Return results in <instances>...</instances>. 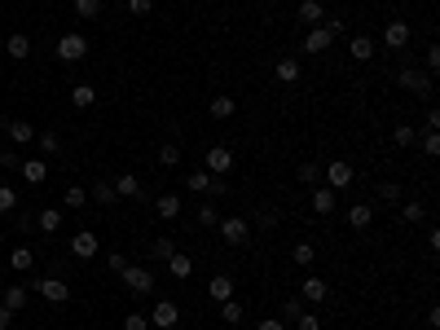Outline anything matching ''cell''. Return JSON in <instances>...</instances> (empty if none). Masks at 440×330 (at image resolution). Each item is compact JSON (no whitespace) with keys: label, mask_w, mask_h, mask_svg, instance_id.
Wrapping results in <instances>:
<instances>
[{"label":"cell","mask_w":440,"mask_h":330,"mask_svg":"<svg viewBox=\"0 0 440 330\" xmlns=\"http://www.w3.org/2000/svg\"><path fill=\"white\" fill-rule=\"evenodd\" d=\"M396 84L405 88V93H414V97H432V75L419 66V62H405L396 70Z\"/></svg>","instance_id":"1"},{"label":"cell","mask_w":440,"mask_h":330,"mask_svg":"<svg viewBox=\"0 0 440 330\" xmlns=\"http://www.w3.org/2000/svg\"><path fill=\"white\" fill-rule=\"evenodd\" d=\"M119 278H124V287L133 291V295H154V273L141 264H124L119 269Z\"/></svg>","instance_id":"2"},{"label":"cell","mask_w":440,"mask_h":330,"mask_svg":"<svg viewBox=\"0 0 440 330\" xmlns=\"http://www.w3.org/2000/svg\"><path fill=\"white\" fill-rule=\"evenodd\" d=\"M220 238L229 242V246H242V242H251V220L247 216H220Z\"/></svg>","instance_id":"3"},{"label":"cell","mask_w":440,"mask_h":330,"mask_svg":"<svg viewBox=\"0 0 440 330\" xmlns=\"http://www.w3.org/2000/svg\"><path fill=\"white\" fill-rule=\"evenodd\" d=\"M352 163H343V159H335V163H322V181H326V190H335V194H343L352 185Z\"/></svg>","instance_id":"4"},{"label":"cell","mask_w":440,"mask_h":330,"mask_svg":"<svg viewBox=\"0 0 440 330\" xmlns=\"http://www.w3.org/2000/svg\"><path fill=\"white\" fill-rule=\"evenodd\" d=\"M57 57H62V62H84V57H88V40L79 31H66L62 40H57Z\"/></svg>","instance_id":"5"},{"label":"cell","mask_w":440,"mask_h":330,"mask_svg":"<svg viewBox=\"0 0 440 330\" xmlns=\"http://www.w3.org/2000/svg\"><path fill=\"white\" fill-rule=\"evenodd\" d=\"M146 317H150V326L172 330L176 322H181V304H176V300H159V304H154V309H150Z\"/></svg>","instance_id":"6"},{"label":"cell","mask_w":440,"mask_h":330,"mask_svg":"<svg viewBox=\"0 0 440 330\" xmlns=\"http://www.w3.org/2000/svg\"><path fill=\"white\" fill-rule=\"evenodd\" d=\"M35 291H40L49 304H66L70 300V287H66V278H57V273H49V278H35Z\"/></svg>","instance_id":"7"},{"label":"cell","mask_w":440,"mask_h":330,"mask_svg":"<svg viewBox=\"0 0 440 330\" xmlns=\"http://www.w3.org/2000/svg\"><path fill=\"white\" fill-rule=\"evenodd\" d=\"M203 168H207L211 176H229V172H233V150H229V146H211L207 155H203Z\"/></svg>","instance_id":"8"},{"label":"cell","mask_w":440,"mask_h":330,"mask_svg":"<svg viewBox=\"0 0 440 330\" xmlns=\"http://www.w3.org/2000/svg\"><path fill=\"white\" fill-rule=\"evenodd\" d=\"M326 295H330V282L317 278V273H304V282H300V300H304V304H322Z\"/></svg>","instance_id":"9"},{"label":"cell","mask_w":440,"mask_h":330,"mask_svg":"<svg viewBox=\"0 0 440 330\" xmlns=\"http://www.w3.org/2000/svg\"><path fill=\"white\" fill-rule=\"evenodd\" d=\"M383 44H388V49H405V44H410V22H401V18H392L388 22V27H383Z\"/></svg>","instance_id":"10"},{"label":"cell","mask_w":440,"mask_h":330,"mask_svg":"<svg viewBox=\"0 0 440 330\" xmlns=\"http://www.w3.org/2000/svg\"><path fill=\"white\" fill-rule=\"evenodd\" d=\"M70 255H79V260H93V255H97V233H93V229H79L75 238H70Z\"/></svg>","instance_id":"11"},{"label":"cell","mask_w":440,"mask_h":330,"mask_svg":"<svg viewBox=\"0 0 440 330\" xmlns=\"http://www.w3.org/2000/svg\"><path fill=\"white\" fill-rule=\"evenodd\" d=\"M330 44H335V35H330L326 27H308L304 31V53H326Z\"/></svg>","instance_id":"12"},{"label":"cell","mask_w":440,"mask_h":330,"mask_svg":"<svg viewBox=\"0 0 440 330\" xmlns=\"http://www.w3.org/2000/svg\"><path fill=\"white\" fill-rule=\"evenodd\" d=\"M308 203H313L317 216H330V211H335V203H339V194L326 190V185H313V198H308Z\"/></svg>","instance_id":"13"},{"label":"cell","mask_w":440,"mask_h":330,"mask_svg":"<svg viewBox=\"0 0 440 330\" xmlns=\"http://www.w3.org/2000/svg\"><path fill=\"white\" fill-rule=\"evenodd\" d=\"M295 14H300V22H304V27H322V22H326L322 0H300V9H295Z\"/></svg>","instance_id":"14"},{"label":"cell","mask_w":440,"mask_h":330,"mask_svg":"<svg viewBox=\"0 0 440 330\" xmlns=\"http://www.w3.org/2000/svg\"><path fill=\"white\" fill-rule=\"evenodd\" d=\"M5 137H9V146H31V141H35V128L22 124V119H9V124H5Z\"/></svg>","instance_id":"15"},{"label":"cell","mask_w":440,"mask_h":330,"mask_svg":"<svg viewBox=\"0 0 440 330\" xmlns=\"http://www.w3.org/2000/svg\"><path fill=\"white\" fill-rule=\"evenodd\" d=\"M207 295L216 300V304H224V300H233V278H229V273H216V278L207 282Z\"/></svg>","instance_id":"16"},{"label":"cell","mask_w":440,"mask_h":330,"mask_svg":"<svg viewBox=\"0 0 440 330\" xmlns=\"http://www.w3.org/2000/svg\"><path fill=\"white\" fill-rule=\"evenodd\" d=\"M273 79H278V84H295V79H300V62H295V57H278V62H273Z\"/></svg>","instance_id":"17"},{"label":"cell","mask_w":440,"mask_h":330,"mask_svg":"<svg viewBox=\"0 0 440 330\" xmlns=\"http://www.w3.org/2000/svg\"><path fill=\"white\" fill-rule=\"evenodd\" d=\"M348 57H352V62H370V57H374V40H370V35H352V40H348Z\"/></svg>","instance_id":"18"},{"label":"cell","mask_w":440,"mask_h":330,"mask_svg":"<svg viewBox=\"0 0 440 330\" xmlns=\"http://www.w3.org/2000/svg\"><path fill=\"white\" fill-rule=\"evenodd\" d=\"M5 53L14 57V62H22V57H31V40H27V31H14L5 40Z\"/></svg>","instance_id":"19"},{"label":"cell","mask_w":440,"mask_h":330,"mask_svg":"<svg viewBox=\"0 0 440 330\" xmlns=\"http://www.w3.org/2000/svg\"><path fill=\"white\" fill-rule=\"evenodd\" d=\"M22 176H27V185H44V176H49V163L44 159H22Z\"/></svg>","instance_id":"20"},{"label":"cell","mask_w":440,"mask_h":330,"mask_svg":"<svg viewBox=\"0 0 440 330\" xmlns=\"http://www.w3.org/2000/svg\"><path fill=\"white\" fill-rule=\"evenodd\" d=\"M163 264H168V273H172L176 282L194 278V260H189V255H181V251H176V255H168V260H163Z\"/></svg>","instance_id":"21"},{"label":"cell","mask_w":440,"mask_h":330,"mask_svg":"<svg viewBox=\"0 0 440 330\" xmlns=\"http://www.w3.org/2000/svg\"><path fill=\"white\" fill-rule=\"evenodd\" d=\"M154 211H159L163 220H176L181 216V194H159L154 198Z\"/></svg>","instance_id":"22"},{"label":"cell","mask_w":440,"mask_h":330,"mask_svg":"<svg viewBox=\"0 0 440 330\" xmlns=\"http://www.w3.org/2000/svg\"><path fill=\"white\" fill-rule=\"evenodd\" d=\"M35 229H40V233H57V229H62V207H44L40 216H35Z\"/></svg>","instance_id":"23"},{"label":"cell","mask_w":440,"mask_h":330,"mask_svg":"<svg viewBox=\"0 0 440 330\" xmlns=\"http://www.w3.org/2000/svg\"><path fill=\"white\" fill-rule=\"evenodd\" d=\"M278 220H282V211H278V207H269V203L251 211V225H256V229H278Z\"/></svg>","instance_id":"24"},{"label":"cell","mask_w":440,"mask_h":330,"mask_svg":"<svg viewBox=\"0 0 440 330\" xmlns=\"http://www.w3.org/2000/svg\"><path fill=\"white\" fill-rule=\"evenodd\" d=\"M295 181L300 185H308V190H313V185H322V163H300V168H295Z\"/></svg>","instance_id":"25"},{"label":"cell","mask_w":440,"mask_h":330,"mask_svg":"<svg viewBox=\"0 0 440 330\" xmlns=\"http://www.w3.org/2000/svg\"><path fill=\"white\" fill-rule=\"evenodd\" d=\"M0 304H5L9 313H22V309H27V287H18V282L5 287V300H0Z\"/></svg>","instance_id":"26"},{"label":"cell","mask_w":440,"mask_h":330,"mask_svg":"<svg viewBox=\"0 0 440 330\" xmlns=\"http://www.w3.org/2000/svg\"><path fill=\"white\" fill-rule=\"evenodd\" d=\"M70 106H79V110L97 106V88H93V84H75V88H70Z\"/></svg>","instance_id":"27"},{"label":"cell","mask_w":440,"mask_h":330,"mask_svg":"<svg viewBox=\"0 0 440 330\" xmlns=\"http://www.w3.org/2000/svg\"><path fill=\"white\" fill-rule=\"evenodd\" d=\"M207 110H211V119H233V115H238V97H211Z\"/></svg>","instance_id":"28"},{"label":"cell","mask_w":440,"mask_h":330,"mask_svg":"<svg viewBox=\"0 0 440 330\" xmlns=\"http://www.w3.org/2000/svg\"><path fill=\"white\" fill-rule=\"evenodd\" d=\"M111 185H115V194H119V198H141V181H137L133 172H128V176H115Z\"/></svg>","instance_id":"29"},{"label":"cell","mask_w":440,"mask_h":330,"mask_svg":"<svg viewBox=\"0 0 440 330\" xmlns=\"http://www.w3.org/2000/svg\"><path fill=\"white\" fill-rule=\"evenodd\" d=\"M9 269H18V273H31V269H35V251H31V246H18V251H9Z\"/></svg>","instance_id":"30"},{"label":"cell","mask_w":440,"mask_h":330,"mask_svg":"<svg viewBox=\"0 0 440 330\" xmlns=\"http://www.w3.org/2000/svg\"><path fill=\"white\" fill-rule=\"evenodd\" d=\"M370 220H374V207H370V203H356V207H348V225H352V229H365Z\"/></svg>","instance_id":"31"},{"label":"cell","mask_w":440,"mask_h":330,"mask_svg":"<svg viewBox=\"0 0 440 330\" xmlns=\"http://www.w3.org/2000/svg\"><path fill=\"white\" fill-rule=\"evenodd\" d=\"M207 185H211V172H207V168H198V172L185 176V190H189V194H207Z\"/></svg>","instance_id":"32"},{"label":"cell","mask_w":440,"mask_h":330,"mask_svg":"<svg viewBox=\"0 0 440 330\" xmlns=\"http://www.w3.org/2000/svg\"><path fill=\"white\" fill-rule=\"evenodd\" d=\"M88 198H93L97 207H111L119 194H115V185H111V181H97V185H93V194H88Z\"/></svg>","instance_id":"33"},{"label":"cell","mask_w":440,"mask_h":330,"mask_svg":"<svg viewBox=\"0 0 440 330\" xmlns=\"http://www.w3.org/2000/svg\"><path fill=\"white\" fill-rule=\"evenodd\" d=\"M242 317H247V309H242L238 300H224V304H220V322H224V326H238Z\"/></svg>","instance_id":"34"},{"label":"cell","mask_w":440,"mask_h":330,"mask_svg":"<svg viewBox=\"0 0 440 330\" xmlns=\"http://www.w3.org/2000/svg\"><path fill=\"white\" fill-rule=\"evenodd\" d=\"M62 207H66V211H84V207H88V194L79 190V185H70V190L62 194Z\"/></svg>","instance_id":"35"},{"label":"cell","mask_w":440,"mask_h":330,"mask_svg":"<svg viewBox=\"0 0 440 330\" xmlns=\"http://www.w3.org/2000/svg\"><path fill=\"white\" fill-rule=\"evenodd\" d=\"M168 255H176V238H154L150 242V260H168Z\"/></svg>","instance_id":"36"},{"label":"cell","mask_w":440,"mask_h":330,"mask_svg":"<svg viewBox=\"0 0 440 330\" xmlns=\"http://www.w3.org/2000/svg\"><path fill=\"white\" fill-rule=\"evenodd\" d=\"M35 141H40L44 155H62V137H57V133H35Z\"/></svg>","instance_id":"37"},{"label":"cell","mask_w":440,"mask_h":330,"mask_svg":"<svg viewBox=\"0 0 440 330\" xmlns=\"http://www.w3.org/2000/svg\"><path fill=\"white\" fill-rule=\"evenodd\" d=\"M216 225H220V211L211 203H203V207H198V229H216Z\"/></svg>","instance_id":"38"},{"label":"cell","mask_w":440,"mask_h":330,"mask_svg":"<svg viewBox=\"0 0 440 330\" xmlns=\"http://www.w3.org/2000/svg\"><path fill=\"white\" fill-rule=\"evenodd\" d=\"M291 255H295V264H304V269H308V264L317 260V246H313V242H295V251H291Z\"/></svg>","instance_id":"39"},{"label":"cell","mask_w":440,"mask_h":330,"mask_svg":"<svg viewBox=\"0 0 440 330\" xmlns=\"http://www.w3.org/2000/svg\"><path fill=\"white\" fill-rule=\"evenodd\" d=\"M176 163H181V146H176V141H168V146L159 150V168H176Z\"/></svg>","instance_id":"40"},{"label":"cell","mask_w":440,"mask_h":330,"mask_svg":"<svg viewBox=\"0 0 440 330\" xmlns=\"http://www.w3.org/2000/svg\"><path fill=\"white\" fill-rule=\"evenodd\" d=\"M414 137H419V133H414L410 124H396V128H392V141H396L401 150H410V146H414Z\"/></svg>","instance_id":"41"},{"label":"cell","mask_w":440,"mask_h":330,"mask_svg":"<svg viewBox=\"0 0 440 330\" xmlns=\"http://www.w3.org/2000/svg\"><path fill=\"white\" fill-rule=\"evenodd\" d=\"M14 211H18V194L9 185H0V216H14Z\"/></svg>","instance_id":"42"},{"label":"cell","mask_w":440,"mask_h":330,"mask_svg":"<svg viewBox=\"0 0 440 330\" xmlns=\"http://www.w3.org/2000/svg\"><path fill=\"white\" fill-rule=\"evenodd\" d=\"M102 5H106V0H75V14H79V18H97Z\"/></svg>","instance_id":"43"},{"label":"cell","mask_w":440,"mask_h":330,"mask_svg":"<svg viewBox=\"0 0 440 330\" xmlns=\"http://www.w3.org/2000/svg\"><path fill=\"white\" fill-rule=\"evenodd\" d=\"M423 216H427V207H423V203H405V207H401V220H410V225H419Z\"/></svg>","instance_id":"44"},{"label":"cell","mask_w":440,"mask_h":330,"mask_svg":"<svg viewBox=\"0 0 440 330\" xmlns=\"http://www.w3.org/2000/svg\"><path fill=\"white\" fill-rule=\"evenodd\" d=\"M295 330H322V317H317V313H300V317H295Z\"/></svg>","instance_id":"45"},{"label":"cell","mask_w":440,"mask_h":330,"mask_svg":"<svg viewBox=\"0 0 440 330\" xmlns=\"http://www.w3.org/2000/svg\"><path fill=\"white\" fill-rule=\"evenodd\" d=\"M0 168H9V172H18V168H22V155H18L14 146H9V150H0Z\"/></svg>","instance_id":"46"},{"label":"cell","mask_w":440,"mask_h":330,"mask_svg":"<svg viewBox=\"0 0 440 330\" xmlns=\"http://www.w3.org/2000/svg\"><path fill=\"white\" fill-rule=\"evenodd\" d=\"M304 309H308L304 300H287V304H282V322H295V317H300Z\"/></svg>","instance_id":"47"},{"label":"cell","mask_w":440,"mask_h":330,"mask_svg":"<svg viewBox=\"0 0 440 330\" xmlns=\"http://www.w3.org/2000/svg\"><path fill=\"white\" fill-rule=\"evenodd\" d=\"M124 330H150V317L146 313H128L124 317Z\"/></svg>","instance_id":"48"},{"label":"cell","mask_w":440,"mask_h":330,"mask_svg":"<svg viewBox=\"0 0 440 330\" xmlns=\"http://www.w3.org/2000/svg\"><path fill=\"white\" fill-rule=\"evenodd\" d=\"M207 194H211V198H229V181H224V176H211Z\"/></svg>","instance_id":"49"},{"label":"cell","mask_w":440,"mask_h":330,"mask_svg":"<svg viewBox=\"0 0 440 330\" xmlns=\"http://www.w3.org/2000/svg\"><path fill=\"white\" fill-rule=\"evenodd\" d=\"M379 198H383V203H396V198H401V185H396V181H383V185H379Z\"/></svg>","instance_id":"50"},{"label":"cell","mask_w":440,"mask_h":330,"mask_svg":"<svg viewBox=\"0 0 440 330\" xmlns=\"http://www.w3.org/2000/svg\"><path fill=\"white\" fill-rule=\"evenodd\" d=\"M150 9H154V0H128V14L133 18H146Z\"/></svg>","instance_id":"51"},{"label":"cell","mask_w":440,"mask_h":330,"mask_svg":"<svg viewBox=\"0 0 440 330\" xmlns=\"http://www.w3.org/2000/svg\"><path fill=\"white\" fill-rule=\"evenodd\" d=\"M436 66H440V49H436V44H427V57H423V70H427V75H432Z\"/></svg>","instance_id":"52"},{"label":"cell","mask_w":440,"mask_h":330,"mask_svg":"<svg viewBox=\"0 0 440 330\" xmlns=\"http://www.w3.org/2000/svg\"><path fill=\"white\" fill-rule=\"evenodd\" d=\"M423 150L427 155H440V133H423Z\"/></svg>","instance_id":"53"},{"label":"cell","mask_w":440,"mask_h":330,"mask_svg":"<svg viewBox=\"0 0 440 330\" xmlns=\"http://www.w3.org/2000/svg\"><path fill=\"white\" fill-rule=\"evenodd\" d=\"M256 330H287V322H282V317H265Z\"/></svg>","instance_id":"54"},{"label":"cell","mask_w":440,"mask_h":330,"mask_svg":"<svg viewBox=\"0 0 440 330\" xmlns=\"http://www.w3.org/2000/svg\"><path fill=\"white\" fill-rule=\"evenodd\" d=\"M18 229H22V233H31V229H35V216H27V211H18Z\"/></svg>","instance_id":"55"},{"label":"cell","mask_w":440,"mask_h":330,"mask_svg":"<svg viewBox=\"0 0 440 330\" xmlns=\"http://www.w3.org/2000/svg\"><path fill=\"white\" fill-rule=\"evenodd\" d=\"M106 264H111V269H115V273H119V269H124L128 260H124V251H111V255H106Z\"/></svg>","instance_id":"56"},{"label":"cell","mask_w":440,"mask_h":330,"mask_svg":"<svg viewBox=\"0 0 440 330\" xmlns=\"http://www.w3.org/2000/svg\"><path fill=\"white\" fill-rule=\"evenodd\" d=\"M9 326H14V313H9L5 304H0V330H9Z\"/></svg>","instance_id":"57"},{"label":"cell","mask_w":440,"mask_h":330,"mask_svg":"<svg viewBox=\"0 0 440 330\" xmlns=\"http://www.w3.org/2000/svg\"><path fill=\"white\" fill-rule=\"evenodd\" d=\"M0 242H5V233H0Z\"/></svg>","instance_id":"58"}]
</instances>
